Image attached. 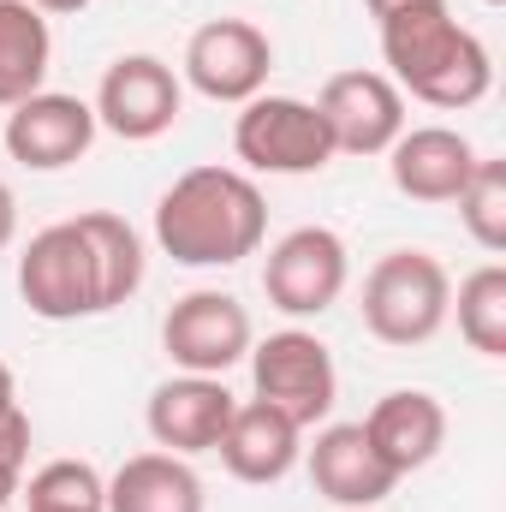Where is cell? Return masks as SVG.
<instances>
[{"instance_id":"1","label":"cell","mask_w":506,"mask_h":512,"mask_svg":"<svg viewBox=\"0 0 506 512\" xmlns=\"http://www.w3.org/2000/svg\"><path fill=\"white\" fill-rule=\"evenodd\" d=\"M268 203L245 167H191L155 203V245L179 268H233L262 251Z\"/></svg>"},{"instance_id":"2","label":"cell","mask_w":506,"mask_h":512,"mask_svg":"<svg viewBox=\"0 0 506 512\" xmlns=\"http://www.w3.org/2000/svg\"><path fill=\"white\" fill-rule=\"evenodd\" d=\"M381 24V60H387V78L399 84V96H417L429 108H477L495 84V60L483 48L477 30H465L447 0H429V6H399L376 18Z\"/></svg>"},{"instance_id":"3","label":"cell","mask_w":506,"mask_h":512,"mask_svg":"<svg viewBox=\"0 0 506 512\" xmlns=\"http://www.w3.org/2000/svg\"><path fill=\"white\" fill-rule=\"evenodd\" d=\"M364 328L381 346H429L453 316V274L429 251H387L364 274Z\"/></svg>"},{"instance_id":"4","label":"cell","mask_w":506,"mask_h":512,"mask_svg":"<svg viewBox=\"0 0 506 512\" xmlns=\"http://www.w3.org/2000/svg\"><path fill=\"white\" fill-rule=\"evenodd\" d=\"M251 387V399L274 405L298 429H316L340 399V370H334V352L310 328H280L262 346H251Z\"/></svg>"},{"instance_id":"5","label":"cell","mask_w":506,"mask_h":512,"mask_svg":"<svg viewBox=\"0 0 506 512\" xmlns=\"http://www.w3.org/2000/svg\"><path fill=\"white\" fill-rule=\"evenodd\" d=\"M233 155L251 173H274V179H304L322 173L334 161L328 126L316 114V102L298 96H251L233 120Z\"/></svg>"},{"instance_id":"6","label":"cell","mask_w":506,"mask_h":512,"mask_svg":"<svg viewBox=\"0 0 506 512\" xmlns=\"http://www.w3.org/2000/svg\"><path fill=\"white\" fill-rule=\"evenodd\" d=\"M256 346L251 310L233 292L197 286L185 298H173V310L161 316V352L173 358L179 376H227L233 364H245Z\"/></svg>"},{"instance_id":"7","label":"cell","mask_w":506,"mask_h":512,"mask_svg":"<svg viewBox=\"0 0 506 512\" xmlns=\"http://www.w3.org/2000/svg\"><path fill=\"white\" fill-rule=\"evenodd\" d=\"M268 72H274V42L251 18L197 24L191 42H185V60H179V84H191L197 96L227 102V108H245L251 96H262Z\"/></svg>"},{"instance_id":"8","label":"cell","mask_w":506,"mask_h":512,"mask_svg":"<svg viewBox=\"0 0 506 512\" xmlns=\"http://www.w3.org/2000/svg\"><path fill=\"white\" fill-rule=\"evenodd\" d=\"M346 280H352V262H346V239L334 227H292L262 262V292L292 322L334 310Z\"/></svg>"},{"instance_id":"9","label":"cell","mask_w":506,"mask_h":512,"mask_svg":"<svg viewBox=\"0 0 506 512\" xmlns=\"http://www.w3.org/2000/svg\"><path fill=\"white\" fill-rule=\"evenodd\" d=\"M18 298L30 304V316L42 322H78V316H102L96 298V262L84 251L72 221L42 227L24 256H18Z\"/></svg>"},{"instance_id":"10","label":"cell","mask_w":506,"mask_h":512,"mask_svg":"<svg viewBox=\"0 0 506 512\" xmlns=\"http://www.w3.org/2000/svg\"><path fill=\"white\" fill-rule=\"evenodd\" d=\"M96 126L126 137V143H155L167 137L179 108H185V84L161 54H120L102 84H96Z\"/></svg>"},{"instance_id":"11","label":"cell","mask_w":506,"mask_h":512,"mask_svg":"<svg viewBox=\"0 0 506 512\" xmlns=\"http://www.w3.org/2000/svg\"><path fill=\"white\" fill-rule=\"evenodd\" d=\"M96 108L84 96H66V90H36L24 96L18 108H6V126H0V143L18 167L30 173H60L72 161L90 155L96 143Z\"/></svg>"},{"instance_id":"12","label":"cell","mask_w":506,"mask_h":512,"mask_svg":"<svg viewBox=\"0 0 506 512\" xmlns=\"http://www.w3.org/2000/svg\"><path fill=\"white\" fill-rule=\"evenodd\" d=\"M316 114L328 126L334 155H387L393 137L405 131V96L387 72H334L316 96Z\"/></svg>"},{"instance_id":"13","label":"cell","mask_w":506,"mask_h":512,"mask_svg":"<svg viewBox=\"0 0 506 512\" xmlns=\"http://www.w3.org/2000/svg\"><path fill=\"white\" fill-rule=\"evenodd\" d=\"M233 405L239 399L227 393V376H173V382H161L149 393L143 423H149V441L161 453L197 459V453H215L221 447Z\"/></svg>"},{"instance_id":"14","label":"cell","mask_w":506,"mask_h":512,"mask_svg":"<svg viewBox=\"0 0 506 512\" xmlns=\"http://www.w3.org/2000/svg\"><path fill=\"white\" fill-rule=\"evenodd\" d=\"M477 173V143L453 126H405L387 149V179L411 203H453Z\"/></svg>"},{"instance_id":"15","label":"cell","mask_w":506,"mask_h":512,"mask_svg":"<svg viewBox=\"0 0 506 512\" xmlns=\"http://www.w3.org/2000/svg\"><path fill=\"white\" fill-rule=\"evenodd\" d=\"M304 471H310V483H316L322 501L352 507V512L381 507L393 495V483H399L387 471V459L370 447L364 423H328V429H316V441L304 447Z\"/></svg>"},{"instance_id":"16","label":"cell","mask_w":506,"mask_h":512,"mask_svg":"<svg viewBox=\"0 0 506 512\" xmlns=\"http://www.w3.org/2000/svg\"><path fill=\"white\" fill-rule=\"evenodd\" d=\"M215 453H221L227 477H239V483H251V489H268V483L292 477V465L304 459V429H298L292 417H280L274 405L245 399V405H233L227 435H221Z\"/></svg>"},{"instance_id":"17","label":"cell","mask_w":506,"mask_h":512,"mask_svg":"<svg viewBox=\"0 0 506 512\" xmlns=\"http://www.w3.org/2000/svg\"><path fill=\"white\" fill-rule=\"evenodd\" d=\"M364 435L387 459L393 477H411V471H423L447 447V405L435 393H423V387H393V393H381L376 411L364 417Z\"/></svg>"},{"instance_id":"18","label":"cell","mask_w":506,"mask_h":512,"mask_svg":"<svg viewBox=\"0 0 506 512\" xmlns=\"http://www.w3.org/2000/svg\"><path fill=\"white\" fill-rule=\"evenodd\" d=\"M203 477L179 453H131L108 477V512H203Z\"/></svg>"},{"instance_id":"19","label":"cell","mask_w":506,"mask_h":512,"mask_svg":"<svg viewBox=\"0 0 506 512\" xmlns=\"http://www.w3.org/2000/svg\"><path fill=\"white\" fill-rule=\"evenodd\" d=\"M54 30L30 0H0V108H18L48 84Z\"/></svg>"},{"instance_id":"20","label":"cell","mask_w":506,"mask_h":512,"mask_svg":"<svg viewBox=\"0 0 506 512\" xmlns=\"http://www.w3.org/2000/svg\"><path fill=\"white\" fill-rule=\"evenodd\" d=\"M72 227H78L84 251L96 262V298H102V310H120L131 292L143 286V268H149L137 227H131L126 215H108V209H90V215H78Z\"/></svg>"},{"instance_id":"21","label":"cell","mask_w":506,"mask_h":512,"mask_svg":"<svg viewBox=\"0 0 506 512\" xmlns=\"http://www.w3.org/2000/svg\"><path fill=\"white\" fill-rule=\"evenodd\" d=\"M459 340L483 358H506V268L501 262H483L477 274L459 280Z\"/></svg>"},{"instance_id":"22","label":"cell","mask_w":506,"mask_h":512,"mask_svg":"<svg viewBox=\"0 0 506 512\" xmlns=\"http://www.w3.org/2000/svg\"><path fill=\"white\" fill-rule=\"evenodd\" d=\"M24 495V512H108V477L90 459H48Z\"/></svg>"},{"instance_id":"23","label":"cell","mask_w":506,"mask_h":512,"mask_svg":"<svg viewBox=\"0 0 506 512\" xmlns=\"http://www.w3.org/2000/svg\"><path fill=\"white\" fill-rule=\"evenodd\" d=\"M453 203H459L465 233L489 256H501L506 251V161L501 155H477V173H471V185Z\"/></svg>"},{"instance_id":"24","label":"cell","mask_w":506,"mask_h":512,"mask_svg":"<svg viewBox=\"0 0 506 512\" xmlns=\"http://www.w3.org/2000/svg\"><path fill=\"white\" fill-rule=\"evenodd\" d=\"M12 239H18V197H12V185L0 179V251H12Z\"/></svg>"},{"instance_id":"25","label":"cell","mask_w":506,"mask_h":512,"mask_svg":"<svg viewBox=\"0 0 506 512\" xmlns=\"http://www.w3.org/2000/svg\"><path fill=\"white\" fill-rule=\"evenodd\" d=\"M18 489H24V471H18V465H6V459H0V512H6V501H12V495H18Z\"/></svg>"},{"instance_id":"26","label":"cell","mask_w":506,"mask_h":512,"mask_svg":"<svg viewBox=\"0 0 506 512\" xmlns=\"http://www.w3.org/2000/svg\"><path fill=\"white\" fill-rule=\"evenodd\" d=\"M30 6H36L42 18H66V12H84L90 0H30Z\"/></svg>"},{"instance_id":"27","label":"cell","mask_w":506,"mask_h":512,"mask_svg":"<svg viewBox=\"0 0 506 512\" xmlns=\"http://www.w3.org/2000/svg\"><path fill=\"white\" fill-rule=\"evenodd\" d=\"M12 405H18V382H12V370L0 364V417H6Z\"/></svg>"},{"instance_id":"28","label":"cell","mask_w":506,"mask_h":512,"mask_svg":"<svg viewBox=\"0 0 506 512\" xmlns=\"http://www.w3.org/2000/svg\"><path fill=\"white\" fill-rule=\"evenodd\" d=\"M376 18H387V12H399V6H429V0H364Z\"/></svg>"},{"instance_id":"29","label":"cell","mask_w":506,"mask_h":512,"mask_svg":"<svg viewBox=\"0 0 506 512\" xmlns=\"http://www.w3.org/2000/svg\"><path fill=\"white\" fill-rule=\"evenodd\" d=\"M483 6H501V0H483Z\"/></svg>"}]
</instances>
